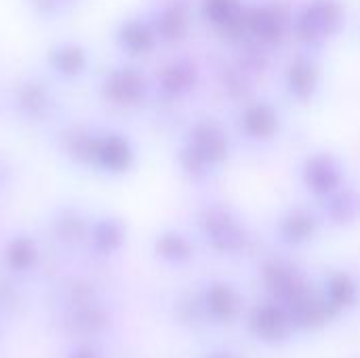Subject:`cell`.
I'll return each instance as SVG.
<instances>
[{
	"label": "cell",
	"instance_id": "cell-1",
	"mask_svg": "<svg viewBox=\"0 0 360 358\" xmlns=\"http://www.w3.org/2000/svg\"><path fill=\"white\" fill-rule=\"evenodd\" d=\"M11 106L25 122H49L57 112V99L49 82L40 76H23L13 87Z\"/></svg>",
	"mask_w": 360,
	"mask_h": 358
},
{
	"label": "cell",
	"instance_id": "cell-2",
	"mask_svg": "<svg viewBox=\"0 0 360 358\" xmlns=\"http://www.w3.org/2000/svg\"><path fill=\"white\" fill-rule=\"evenodd\" d=\"M247 327L257 342L268 346H281L297 333L291 308L276 300H266L255 306L247 319Z\"/></svg>",
	"mask_w": 360,
	"mask_h": 358
},
{
	"label": "cell",
	"instance_id": "cell-3",
	"mask_svg": "<svg viewBox=\"0 0 360 358\" xmlns=\"http://www.w3.org/2000/svg\"><path fill=\"white\" fill-rule=\"evenodd\" d=\"M209 325H232L243 317V295L228 283H211L200 293Z\"/></svg>",
	"mask_w": 360,
	"mask_h": 358
},
{
	"label": "cell",
	"instance_id": "cell-4",
	"mask_svg": "<svg viewBox=\"0 0 360 358\" xmlns=\"http://www.w3.org/2000/svg\"><path fill=\"white\" fill-rule=\"evenodd\" d=\"M131 165H133L131 141L116 131H101L91 167L105 175H120L127 173Z\"/></svg>",
	"mask_w": 360,
	"mask_h": 358
},
{
	"label": "cell",
	"instance_id": "cell-5",
	"mask_svg": "<svg viewBox=\"0 0 360 358\" xmlns=\"http://www.w3.org/2000/svg\"><path fill=\"white\" fill-rule=\"evenodd\" d=\"M146 93V80L135 68H114L101 80V95L114 106H135Z\"/></svg>",
	"mask_w": 360,
	"mask_h": 358
},
{
	"label": "cell",
	"instance_id": "cell-6",
	"mask_svg": "<svg viewBox=\"0 0 360 358\" xmlns=\"http://www.w3.org/2000/svg\"><path fill=\"white\" fill-rule=\"evenodd\" d=\"M99 129L86 124V122H78V124H68L57 141H59V150L61 154L78 167H91L93 165V156H95V148H97V139H99Z\"/></svg>",
	"mask_w": 360,
	"mask_h": 358
},
{
	"label": "cell",
	"instance_id": "cell-7",
	"mask_svg": "<svg viewBox=\"0 0 360 358\" xmlns=\"http://www.w3.org/2000/svg\"><path fill=\"white\" fill-rule=\"evenodd\" d=\"M264 285L270 293V300H276L289 308L312 291L306 279L295 268L283 264H274L264 272Z\"/></svg>",
	"mask_w": 360,
	"mask_h": 358
},
{
	"label": "cell",
	"instance_id": "cell-8",
	"mask_svg": "<svg viewBox=\"0 0 360 358\" xmlns=\"http://www.w3.org/2000/svg\"><path fill=\"white\" fill-rule=\"evenodd\" d=\"M46 65L55 76L63 80H76L89 68V53L82 44L63 40L46 51Z\"/></svg>",
	"mask_w": 360,
	"mask_h": 358
},
{
	"label": "cell",
	"instance_id": "cell-9",
	"mask_svg": "<svg viewBox=\"0 0 360 358\" xmlns=\"http://www.w3.org/2000/svg\"><path fill=\"white\" fill-rule=\"evenodd\" d=\"M291 314L297 327V333H310V331H323L325 327H329L333 323V319H338L335 310L327 304V300L323 298V293H306L297 304L291 306Z\"/></svg>",
	"mask_w": 360,
	"mask_h": 358
},
{
	"label": "cell",
	"instance_id": "cell-10",
	"mask_svg": "<svg viewBox=\"0 0 360 358\" xmlns=\"http://www.w3.org/2000/svg\"><path fill=\"white\" fill-rule=\"evenodd\" d=\"M323 298L327 300V304L340 317V314H344V312H348L350 308L356 306V302H359V285L350 274H344V272L331 274L327 279V283H325Z\"/></svg>",
	"mask_w": 360,
	"mask_h": 358
},
{
	"label": "cell",
	"instance_id": "cell-11",
	"mask_svg": "<svg viewBox=\"0 0 360 358\" xmlns=\"http://www.w3.org/2000/svg\"><path fill=\"white\" fill-rule=\"evenodd\" d=\"M116 40H118L120 49L127 51L129 55H143L148 49H152L154 32L146 21L129 19V21L120 23V27L116 32Z\"/></svg>",
	"mask_w": 360,
	"mask_h": 358
},
{
	"label": "cell",
	"instance_id": "cell-12",
	"mask_svg": "<svg viewBox=\"0 0 360 358\" xmlns=\"http://www.w3.org/2000/svg\"><path fill=\"white\" fill-rule=\"evenodd\" d=\"M95 243L97 245H101V247H105V245H118L120 241H122V226H120V222L118 219H114V217H105V219H99L97 224H95Z\"/></svg>",
	"mask_w": 360,
	"mask_h": 358
},
{
	"label": "cell",
	"instance_id": "cell-13",
	"mask_svg": "<svg viewBox=\"0 0 360 358\" xmlns=\"http://www.w3.org/2000/svg\"><path fill=\"white\" fill-rule=\"evenodd\" d=\"M160 253L171 262H186L190 257V247L181 236L169 234V236H162L160 241Z\"/></svg>",
	"mask_w": 360,
	"mask_h": 358
},
{
	"label": "cell",
	"instance_id": "cell-14",
	"mask_svg": "<svg viewBox=\"0 0 360 358\" xmlns=\"http://www.w3.org/2000/svg\"><path fill=\"white\" fill-rule=\"evenodd\" d=\"M27 2L40 17H57L70 4V0H27Z\"/></svg>",
	"mask_w": 360,
	"mask_h": 358
},
{
	"label": "cell",
	"instance_id": "cell-15",
	"mask_svg": "<svg viewBox=\"0 0 360 358\" xmlns=\"http://www.w3.org/2000/svg\"><path fill=\"white\" fill-rule=\"evenodd\" d=\"M205 358H238L232 350H226V348H217L213 352H209Z\"/></svg>",
	"mask_w": 360,
	"mask_h": 358
}]
</instances>
